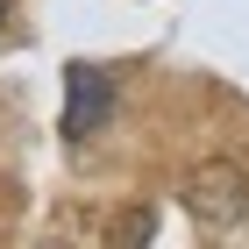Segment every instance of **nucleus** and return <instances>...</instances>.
I'll list each match as a JSON object with an SVG mask.
<instances>
[{
  "label": "nucleus",
  "mask_w": 249,
  "mask_h": 249,
  "mask_svg": "<svg viewBox=\"0 0 249 249\" xmlns=\"http://www.w3.org/2000/svg\"><path fill=\"white\" fill-rule=\"evenodd\" d=\"M185 213L199 228H242L249 221V171L235 157H207V164H192L185 171Z\"/></svg>",
  "instance_id": "obj_1"
},
{
  "label": "nucleus",
  "mask_w": 249,
  "mask_h": 249,
  "mask_svg": "<svg viewBox=\"0 0 249 249\" xmlns=\"http://www.w3.org/2000/svg\"><path fill=\"white\" fill-rule=\"evenodd\" d=\"M114 114V78L100 64H71L64 71V142H93Z\"/></svg>",
  "instance_id": "obj_2"
},
{
  "label": "nucleus",
  "mask_w": 249,
  "mask_h": 249,
  "mask_svg": "<svg viewBox=\"0 0 249 249\" xmlns=\"http://www.w3.org/2000/svg\"><path fill=\"white\" fill-rule=\"evenodd\" d=\"M0 21H7V0H0Z\"/></svg>",
  "instance_id": "obj_3"
}]
</instances>
